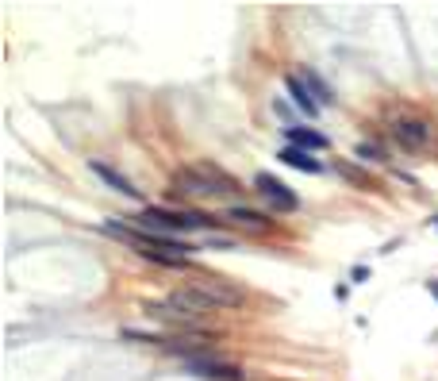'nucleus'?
<instances>
[{"label":"nucleus","instance_id":"obj_1","mask_svg":"<svg viewBox=\"0 0 438 381\" xmlns=\"http://www.w3.org/2000/svg\"><path fill=\"white\" fill-rule=\"evenodd\" d=\"M135 227L154 231V235H166V231H215L219 220H212V216H204V212H173V208L146 205L143 212L135 216Z\"/></svg>","mask_w":438,"mask_h":381},{"label":"nucleus","instance_id":"obj_2","mask_svg":"<svg viewBox=\"0 0 438 381\" xmlns=\"http://www.w3.org/2000/svg\"><path fill=\"white\" fill-rule=\"evenodd\" d=\"M254 189L269 200L273 212H296V208H300V196L292 193L281 177H273V174H258V177H254Z\"/></svg>","mask_w":438,"mask_h":381},{"label":"nucleus","instance_id":"obj_3","mask_svg":"<svg viewBox=\"0 0 438 381\" xmlns=\"http://www.w3.org/2000/svg\"><path fill=\"white\" fill-rule=\"evenodd\" d=\"M188 289H196V293L204 297L212 308H231V304H243V293L234 289V285H223L219 277H193V285Z\"/></svg>","mask_w":438,"mask_h":381},{"label":"nucleus","instance_id":"obj_4","mask_svg":"<svg viewBox=\"0 0 438 381\" xmlns=\"http://www.w3.org/2000/svg\"><path fill=\"white\" fill-rule=\"evenodd\" d=\"M196 378H212V381H243V370H234L227 362H212V358H188L185 362Z\"/></svg>","mask_w":438,"mask_h":381},{"label":"nucleus","instance_id":"obj_5","mask_svg":"<svg viewBox=\"0 0 438 381\" xmlns=\"http://www.w3.org/2000/svg\"><path fill=\"white\" fill-rule=\"evenodd\" d=\"M284 139H289V147H300V150H308V154L327 147V135L315 131V127H308V124H304V127L300 124H289V127H284Z\"/></svg>","mask_w":438,"mask_h":381},{"label":"nucleus","instance_id":"obj_6","mask_svg":"<svg viewBox=\"0 0 438 381\" xmlns=\"http://www.w3.org/2000/svg\"><path fill=\"white\" fill-rule=\"evenodd\" d=\"M173 189H177V193H188V196H215L212 181H208L200 170H188V166L173 174Z\"/></svg>","mask_w":438,"mask_h":381},{"label":"nucleus","instance_id":"obj_7","mask_svg":"<svg viewBox=\"0 0 438 381\" xmlns=\"http://www.w3.org/2000/svg\"><path fill=\"white\" fill-rule=\"evenodd\" d=\"M396 139L404 143V147L419 150V147H427V139H430V127L423 124V119H396Z\"/></svg>","mask_w":438,"mask_h":381},{"label":"nucleus","instance_id":"obj_8","mask_svg":"<svg viewBox=\"0 0 438 381\" xmlns=\"http://www.w3.org/2000/svg\"><path fill=\"white\" fill-rule=\"evenodd\" d=\"M93 174H97V177H100V181H104L108 189H116V193H123L127 200H138V189L131 185V181H127L123 174H116V170H112V166H104V162H93Z\"/></svg>","mask_w":438,"mask_h":381},{"label":"nucleus","instance_id":"obj_9","mask_svg":"<svg viewBox=\"0 0 438 381\" xmlns=\"http://www.w3.org/2000/svg\"><path fill=\"white\" fill-rule=\"evenodd\" d=\"M281 162L292 170H304V174H323V162L315 154H308V150L300 147H281Z\"/></svg>","mask_w":438,"mask_h":381},{"label":"nucleus","instance_id":"obj_10","mask_svg":"<svg viewBox=\"0 0 438 381\" xmlns=\"http://www.w3.org/2000/svg\"><path fill=\"white\" fill-rule=\"evenodd\" d=\"M284 89H289L292 104L300 108L304 116H312V119L319 116V104H315V97H312V93H308V85H304L300 78H289V81H284Z\"/></svg>","mask_w":438,"mask_h":381},{"label":"nucleus","instance_id":"obj_11","mask_svg":"<svg viewBox=\"0 0 438 381\" xmlns=\"http://www.w3.org/2000/svg\"><path fill=\"white\" fill-rule=\"evenodd\" d=\"M169 304H173L177 312H185V316H200V312H208V308H212V304L196 293V289H177Z\"/></svg>","mask_w":438,"mask_h":381},{"label":"nucleus","instance_id":"obj_12","mask_svg":"<svg viewBox=\"0 0 438 381\" xmlns=\"http://www.w3.org/2000/svg\"><path fill=\"white\" fill-rule=\"evenodd\" d=\"M227 224H234V227H250V231H265L269 227V220L265 216H258V212H250V208H227Z\"/></svg>","mask_w":438,"mask_h":381},{"label":"nucleus","instance_id":"obj_13","mask_svg":"<svg viewBox=\"0 0 438 381\" xmlns=\"http://www.w3.org/2000/svg\"><path fill=\"white\" fill-rule=\"evenodd\" d=\"M196 170H200V174H204L208 181H212L215 196H231V193H239V185H234V177H227L219 166H208V162H204V166H196Z\"/></svg>","mask_w":438,"mask_h":381},{"label":"nucleus","instance_id":"obj_14","mask_svg":"<svg viewBox=\"0 0 438 381\" xmlns=\"http://www.w3.org/2000/svg\"><path fill=\"white\" fill-rule=\"evenodd\" d=\"M143 312L150 316V320H162V323H188V316H185V312H177L173 304H150V301H146V304H143Z\"/></svg>","mask_w":438,"mask_h":381},{"label":"nucleus","instance_id":"obj_15","mask_svg":"<svg viewBox=\"0 0 438 381\" xmlns=\"http://www.w3.org/2000/svg\"><path fill=\"white\" fill-rule=\"evenodd\" d=\"M304 85L312 89V97H315V104H334V93L327 89V81L315 73V69H304Z\"/></svg>","mask_w":438,"mask_h":381},{"label":"nucleus","instance_id":"obj_16","mask_svg":"<svg viewBox=\"0 0 438 381\" xmlns=\"http://www.w3.org/2000/svg\"><path fill=\"white\" fill-rule=\"evenodd\" d=\"M334 174H342V177H346V181H354V185H358V189H380L377 181H373V177L365 174V170L350 166V162H334Z\"/></svg>","mask_w":438,"mask_h":381},{"label":"nucleus","instance_id":"obj_17","mask_svg":"<svg viewBox=\"0 0 438 381\" xmlns=\"http://www.w3.org/2000/svg\"><path fill=\"white\" fill-rule=\"evenodd\" d=\"M354 158H358V162H380V150L373 147V143H358V147H354Z\"/></svg>","mask_w":438,"mask_h":381},{"label":"nucleus","instance_id":"obj_18","mask_svg":"<svg viewBox=\"0 0 438 381\" xmlns=\"http://www.w3.org/2000/svg\"><path fill=\"white\" fill-rule=\"evenodd\" d=\"M350 281H354V285H365V281H369V270H365V266H354Z\"/></svg>","mask_w":438,"mask_h":381},{"label":"nucleus","instance_id":"obj_19","mask_svg":"<svg viewBox=\"0 0 438 381\" xmlns=\"http://www.w3.org/2000/svg\"><path fill=\"white\" fill-rule=\"evenodd\" d=\"M427 293H430V297H438V277H430V281H427Z\"/></svg>","mask_w":438,"mask_h":381}]
</instances>
